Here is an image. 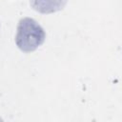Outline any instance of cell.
Here are the masks:
<instances>
[{"label":"cell","mask_w":122,"mask_h":122,"mask_svg":"<svg viewBox=\"0 0 122 122\" xmlns=\"http://www.w3.org/2000/svg\"><path fill=\"white\" fill-rule=\"evenodd\" d=\"M46 39L44 29L32 18L24 17L19 20L16 28L15 43L24 52H31L38 49Z\"/></svg>","instance_id":"cell-1"},{"label":"cell","mask_w":122,"mask_h":122,"mask_svg":"<svg viewBox=\"0 0 122 122\" xmlns=\"http://www.w3.org/2000/svg\"><path fill=\"white\" fill-rule=\"evenodd\" d=\"M68 0H30L31 8L43 14L53 13L62 10Z\"/></svg>","instance_id":"cell-2"}]
</instances>
